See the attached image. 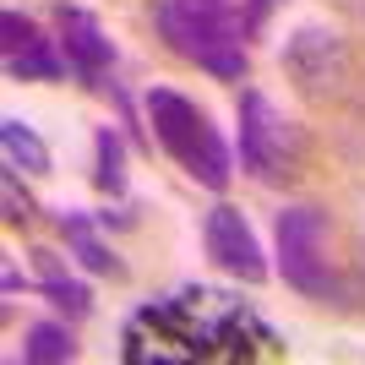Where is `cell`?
<instances>
[{
  "instance_id": "obj_2",
  "label": "cell",
  "mask_w": 365,
  "mask_h": 365,
  "mask_svg": "<svg viewBox=\"0 0 365 365\" xmlns=\"http://www.w3.org/2000/svg\"><path fill=\"white\" fill-rule=\"evenodd\" d=\"M148 120H153L158 148H164L191 180L213 185V191L229 185L235 158H229L218 125L207 120V109H197V98H185V93H175V88H153L148 93Z\"/></svg>"
},
{
  "instance_id": "obj_13",
  "label": "cell",
  "mask_w": 365,
  "mask_h": 365,
  "mask_svg": "<svg viewBox=\"0 0 365 365\" xmlns=\"http://www.w3.org/2000/svg\"><path fill=\"white\" fill-rule=\"evenodd\" d=\"M6 71L22 76V82H55V76H61V55L49 49V38H38V44H28L22 55H11Z\"/></svg>"
},
{
  "instance_id": "obj_10",
  "label": "cell",
  "mask_w": 365,
  "mask_h": 365,
  "mask_svg": "<svg viewBox=\"0 0 365 365\" xmlns=\"http://www.w3.org/2000/svg\"><path fill=\"white\" fill-rule=\"evenodd\" d=\"M33 257H38V267H44V284H38V289H44L55 305H66L71 317H82V311L93 305V300H88V289H82L76 278H66V273H61V257H55V251H33Z\"/></svg>"
},
{
  "instance_id": "obj_4",
  "label": "cell",
  "mask_w": 365,
  "mask_h": 365,
  "mask_svg": "<svg viewBox=\"0 0 365 365\" xmlns=\"http://www.w3.org/2000/svg\"><path fill=\"white\" fill-rule=\"evenodd\" d=\"M240 164L257 180H289L305 164V131L294 120H284L267 93L245 88L240 93Z\"/></svg>"
},
{
  "instance_id": "obj_6",
  "label": "cell",
  "mask_w": 365,
  "mask_h": 365,
  "mask_svg": "<svg viewBox=\"0 0 365 365\" xmlns=\"http://www.w3.org/2000/svg\"><path fill=\"white\" fill-rule=\"evenodd\" d=\"M202 240H207V257H213L224 273L245 278V284H262V278H267L262 245H257V235H251V224L240 218V207L218 202L213 213L202 218Z\"/></svg>"
},
{
  "instance_id": "obj_12",
  "label": "cell",
  "mask_w": 365,
  "mask_h": 365,
  "mask_svg": "<svg viewBox=\"0 0 365 365\" xmlns=\"http://www.w3.org/2000/svg\"><path fill=\"white\" fill-rule=\"evenodd\" d=\"M98 191H109V197H120L125 191V148H120V131H98Z\"/></svg>"
},
{
  "instance_id": "obj_9",
  "label": "cell",
  "mask_w": 365,
  "mask_h": 365,
  "mask_svg": "<svg viewBox=\"0 0 365 365\" xmlns=\"http://www.w3.org/2000/svg\"><path fill=\"white\" fill-rule=\"evenodd\" d=\"M0 148H6V164L28 169V175H44V169H49V148L38 142V131L22 125L16 115H11V120H0Z\"/></svg>"
},
{
  "instance_id": "obj_14",
  "label": "cell",
  "mask_w": 365,
  "mask_h": 365,
  "mask_svg": "<svg viewBox=\"0 0 365 365\" xmlns=\"http://www.w3.org/2000/svg\"><path fill=\"white\" fill-rule=\"evenodd\" d=\"M28 44H38V28H33L28 16L6 11V16H0V49H6V61H11V55H22Z\"/></svg>"
},
{
  "instance_id": "obj_15",
  "label": "cell",
  "mask_w": 365,
  "mask_h": 365,
  "mask_svg": "<svg viewBox=\"0 0 365 365\" xmlns=\"http://www.w3.org/2000/svg\"><path fill=\"white\" fill-rule=\"evenodd\" d=\"M0 191H6V224H28V218H33V202L22 197V185H16V164H6Z\"/></svg>"
},
{
  "instance_id": "obj_7",
  "label": "cell",
  "mask_w": 365,
  "mask_h": 365,
  "mask_svg": "<svg viewBox=\"0 0 365 365\" xmlns=\"http://www.w3.org/2000/svg\"><path fill=\"white\" fill-rule=\"evenodd\" d=\"M61 44H66V61L82 76H98L115 61V49H109V38L98 33V22H93L88 11H76V6H61Z\"/></svg>"
},
{
  "instance_id": "obj_11",
  "label": "cell",
  "mask_w": 365,
  "mask_h": 365,
  "mask_svg": "<svg viewBox=\"0 0 365 365\" xmlns=\"http://www.w3.org/2000/svg\"><path fill=\"white\" fill-rule=\"evenodd\" d=\"M22 354H28L33 365H61L76 354L71 333H66L61 322H38V327H28V344H22Z\"/></svg>"
},
{
  "instance_id": "obj_16",
  "label": "cell",
  "mask_w": 365,
  "mask_h": 365,
  "mask_svg": "<svg viewBox=\"0 0 365 365\" xmlns=\"http://www.w3.org/2000/svg\"><path fill=\"white\" fill-rule=\"evenodd\" d=\"M278 0H251V6H245V22H251V28H262V22H267V11H273Z\"/></svg>"
},
{
  "instance_id": "obj_8",
  "label": "cell",
  "mask_w": 365,
  "mask_h": 365,
  "mask_svg": "<svg viewBox=\"0 0 365 365\" xmlns=\"http://www.w3.org/2000/svg\"><path fill=\"white\" fill-rule=\"evenodd\" d=\"M61 224H66V240L76 245V257H82V267H88V273H109V278H120V273H125L120 262H115V251H109V245L93 235V218L61 213Z\"/></svg>"
},
{
  "instance_id": "obj_5",
  "label": "cell",
  "mask_w": 365,
  "mask_h": 365,
  "mask_svg": "<svg viewBox=\"0 0 365 365\" xmlns=\"http://www.w3.org/2000/svg\"><path fill=\"white\" fill-rule=\"evenodd\" d=\"M284 71L311 104H327L349 82V44L333 28H300L284 49Z\"/></svg>"
},
{
  "instance_id": "obj_3",
  "label": "cell",
  "mask_w": 365,
  "mask_h": 365,
  "mask_svg": "<svg viewBox=\"0 0 365 365\" xmlns=\"http://www.w3.org/2000/svg\"><path fill=\"white\" fill-rule=\"evenodd\" d=\"M327 240H333V218L322 207H284L278 213V267L311 300H338V267Z\"/></svg>"
},
{
  "instance_id": "obj_1",
  "label": "cell",
  "mask_w": 365,
  "mask_h": 365,
  "mask_svg": "<svg viewBox=\"0 0 365 365\" xmlns=\"http://www.w3.org/2000/svg\"><path fill=\"white\" fill-rule=\"evenodd\" d=\"M153 16L175 55L197 61L213 76H229V82L245 76V28L251 22L229 0H164Z\"/></svg>"
}]
</instances>
